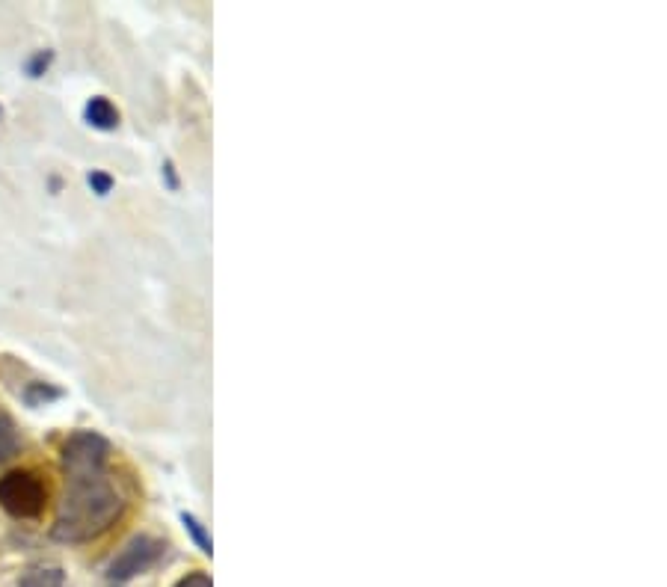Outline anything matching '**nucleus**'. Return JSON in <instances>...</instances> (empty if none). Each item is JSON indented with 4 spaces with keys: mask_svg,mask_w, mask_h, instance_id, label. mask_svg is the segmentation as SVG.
Masks as SVG:
<instances>
[{
    "mask_svg": "<svg viewBox=\"0 0 667 587\" xmlns=\"http://www.w3.org/2000/svg\"><path fill=\"white\" fill-rule=\"evenodd\" d=\"M181 522H184V528L190 531V537L199 543V549L205 552V555H211V537L205 534V528H202V522L196 519V516H190V513H181Z\"/></svg>",
    "mask_w": 667,
    "mask_h": 587,
    "instance_id": "nucleus-9",
    "label": "nucleus"
},
{
    "mask_svg": "<svg viewBox=\"0 0 667 587\" xmlns=\"http://www.w3.org/2000/svg\"><path fill=\"white\" fill-rule=\"evenodd\" d=\"M172 587H214V585H211V579H208L205 573H190V576L178 579Z\"/></svg>",
    "mask_w": 667,
    "mask_h": 587,
    "instance_id": "nucleus-11",
    "label": "nucleus"
},
{
    "mask_svg": "<svg viewBox=\"0 0 667 587\" xmlns=\"http://www.w3.org/2000/svg\"><path fill=\"white\" fill-rule=\"evenodd\" d=\"M86 125H92L95 131H116L119 128V110L110 98L104 95H95L89 98L84 107Z\"/></svg>",
    "mask_w": 667,
    "mask_h": 587,
    "instance_id": "nucleus-4",
    "label": "nucleus"
},
{
    "mask_svg": "<svg viewBox=\"0 0 667 587\" xmlns=\"http://www.w3.org/2000/svg\"><path fill=\"white\" fill-rule=\"evenodd\" d=\"M86 181H89V187H92L95 196H107V193L113 190V178H110L107 172H101V169H92V172L86 175Z\"/></svg>",
    "mask_w": 667,
    "mask_h": 587,
    "instance_id": "nucleus-10",
    "label": "nucleus"
},
{
    "mask_svg": "<svg viewBox=\"0 0 667 587\" xmlns=\"http://www.w3.org/2000/svg\"><path fill=\"white\" fill-rule=\"evenodd\" d=\"M164 175H167L169 187L175 190V187H178V178H175V167H172V161H167V164H164Z\"/></svg>",
    "mask_w": 667,
    "mask_h": 587,
    "instance_id": "nucleus-12",
    "label": "nucleus"
},
{
    "mask_svg": "<svg viewBox=\"0 0 667 587\" xmlns=\"http://www.w3.org/2000/svg\"><path fill=\"white\" fill-rule=\"evenodd\" d=\"M110 454V442L95 430H75L66 436L60 448L66 490L51 528L60 543L98 540L125 513V496L110 472Z\"/></svg>",
    "mask_w": 667,
    "mask_h": 587,
    "instance_id": "nucleus-1",
    "label": "nucleus"
},
{
    "mask_svg": "<svg viewBox=\"0 0 667 587\" xmlns=\"http://www.w3.org/2000/svg\"><path fill=\"white\" fill-rule=\"evenodd\" d=\"M63 392L60 389H54V386H48V383H33L27 392H24V401L30 404V407H42V404H51V401H57Z\"/></svg>",
    "mask_w": 667,
    "mask_h": 587,
    "instance_id": "nucleus-7",
    "label": "nucleus"
},
{
    "mask_svg": "<svg viewBox=\"0 0 667 587\" xmlns=\"http://www.w3.org/2000/svg\"><path fill=\"white\" fill-rule=\"evenodd\" d=\"M21 448H24V439H21L18 424H15V419L0 407V466L9 463Z\"/></svg>",
    "mask_w": 667,
    "mask_h": 587,
    "instance_id": "nucleus-5",
    "label": "nucleus"
},
{
    "mask_svg": "<svg viewBox=\"0 0 667 587\" xmlns=\"http://www.w3.org/2000/svg\"><path fill=\"white\" fill-rule=\"evenodd\" d=\"M0 507L15 519H39L48 507V481L36 469L0 475Z\"/></svg>",
    "mask_w": 667,
    "mask_h": 587,
    "instance_id": "nucleus-2",
    "label": "nucleus"
},
{
    "mask_svg": "<svg viewBox=\"0 0 667 587\" xmlns=\"http://www.w3.org/2000/svg\"><path fill=\"white\" fill-rule=\"evenodd\" d=\"M164 552H167V543H164V540H158V537H152V534H137V537H131V540L122 546V552L110 561L107 576H110L113 582H131V579L149 573V570L164 558Z\"/></svg>",
    "mask_w": 667,
    "mask_h": 587,
    "instance_id": "nucleus-3",
    "label": "nucleus"
},
{
    "mask_svg": "<svg viewBox=\"0 0 667 587\" xmlns=\"http://www.w3.org/2000/svg\"><path fill=\"white\" fill-rule=\"evenodd\" d=\"M18 587H69L66 585V573L63 567L57 564H39V567H30Z\"/></svg>",
    "mask_w": 667,
    "mask_h": 587,
    "instance_id": "nucleus-6",
    "label": "nucleus"
},
{
    "mask_svg": "<svg viewBox=\"0 0 667 587\" xmlns=\"http://www.w3.org/2000/svg\"><path fill=\"white\" fill-rule=\"evenodd\" d=\"M51 63H54V51H36V54L27 57L24 72H27L30 78H42V75L51 69Z\"/></svg>",
    "mask_w": 667,
    "mask_h": 587,
    "instance_id": "nucleus-8",
    "label": "nucleus"
},
{
    "mask_svg": "<svg viewBox=\"0 0 667 587\" xmlns=\"http://www.w3.org/2000/svg\"><path fill=\"white\" fill-rule=\"evenodd\" d=\"M0 119H3V107H0Z\"/></svg>",
    "mask_w": 667,
    "mask_h": 587,
    "instance_id": "nucleus-13",
    "label": "nucleus"
}]
</instances>
